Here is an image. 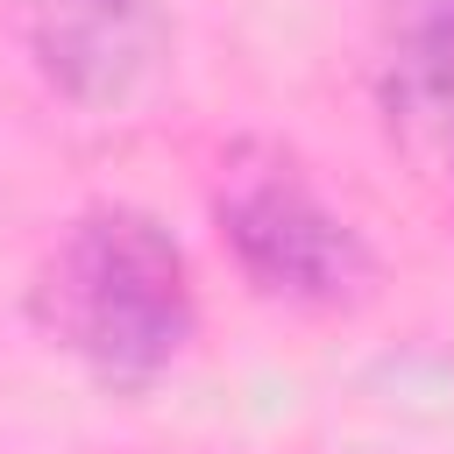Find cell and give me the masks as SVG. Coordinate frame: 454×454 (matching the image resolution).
Wrapping results in <instances>:
<instances>
[{"mask_svg":"<svg viewBox=\"0 0 454 454\" xmlns=\"http://www.w3.org/2000/svg\"><path fill=\"white\" fill-rule=\"evenodd\" d=\"M28 312L71 362H85L106 383L163 376L184 355L192 319H199L184 248L142 206L78 213L50 241L28 284Z\"/></svg>","mask_w":454,"mask_h":454,"instance_id":"6da1fadb","label":"cell"},{"mask_svg":"<svg viewBox=\"0 0 454 454\" xmlns=\"http://www.w3.org/2000/svg\"><path fill=\"white\" fill-rule=\"evenodd\" d=\"M28 50L43 78L78 106H128L170 57V21L156 0H35Z\"/></svg>","mask_w":454,"mask_h":454,"instance_id":"3957f363","label":"cell"},{"mask_svg":"<svg viewBox=\"0 0 454 454\" xmlns=\"http://www.w3.org/2000/svg\"><path fill=\"white\" fill-rule=\"evenodd\" d=\"M213 213L241 277L262 298L340 312V305H362L376 284V255L362 227L340 206H326V192L284 149H241L213 192Z\"/></svg>","mask_w":454,"mask_h":454,"instance_id":"7a4b0ae2","label":"cell"},{"mask_svg":"<svg viewBox=\"0 0 454 454\" xmlns=\"http://www.w3.org/2000/svg\"><path fill=\"white\" fill-rule=\"evenodd\" d=\"M376 106L404 149H454V0H383Z\"/></svg>","mask_w":454,"mask_h":454,"instance_id":"277c9868","label":"cell"}]
</instances>
